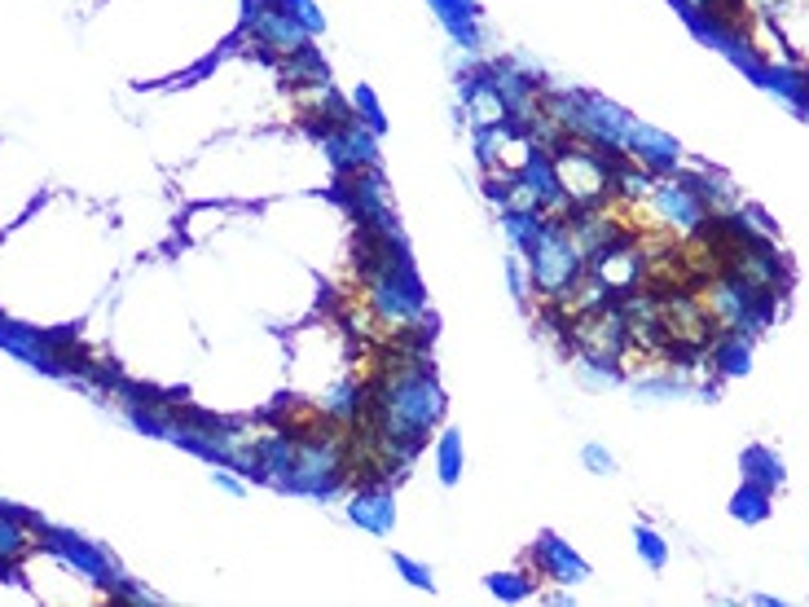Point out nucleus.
Returning <instances> with one entry per match:
<instances>
[{"instance_id":"1","label":"nucleus","mask_w":809,"mask_h":607,"mask_svg":"<svg viewBox=\"0 0 809 607\" xmlns=\"http://www.w3.org/2000/svg\"><path fill=\"white\" fill-rule=\"evenodd\" d=\"M524 260H528L533 291L546 295V300L559 295V291H568V286L581 278V269H586L581 251H577L572 238H568V224L555 220V216L542 220V233H537V242L524 251Z\"/></svg>"},{"instance_id":"2","label":"nucleus","mask_w":809,"mask_h":607,"mask_svg":"<svg viewBox=\"0 0 809 607\" xmlns=\"http://www.w3.org/2000/svg\"><path fill=\"white\" fill-rule=\"evenodd\" d=\"M322 150H326V159L335 164V177L361 172V168H379V133H375L361 115H353V119H344L335 133H326V137H322Z\"/></svg>"},{"instance_id":"3","label":"nucleus","mask_w":809,"mask_h":607,"mask_svg":"<svg viewBox=\"0 0 809 607\" xmlns=\"http://www.w3.org/2000/svg\"><path fill=\"white\" fill-rule=\"evenodd\" d=\"M440 18L449 44L462 57H484V27H480V0H427Z\"/></svg>"},{"instance_id":"4","label":"nucleus","mask_w":809,"mask_h":607,"mask_svg":"<svg viewBox=\"0 0 809 607\" xmlns=\"http://www.w3.org/2000/svg\"><path fill=\"white\" fill-rule=\"evenodd\" d=\"M624 150H629V159H633L638 168H647V172H655V177L682 172V146H677L669 133H660V128H651V124H642V119L629 124Z\"/></svg>"},{"instance_id":"5","label":"nucleus","mask_w":809,"mask_h":607,"mask_svg":"<svg viewBox=\"0 0 809 607\" xmlns=\"http://www.w3.org/2000/svg\"><path fill=\"white\" fill-rule=\"evenodd\" d=\"M533 564H537V577L542 582H559V586H581L590 577V564L572 546H564L559 537H550V533L533 546Z\"/></svg>"},{"instance_id":"6","label":"nucleus","mask_w":809,"mask_h":607,"mask_svg":"<svg viewBox=\"0 0 809 607\" xmlns=\"http://www.w3.org/2000/svg\"><path fill=\"white\" fill-rule=\"evenodd\" d=\"M348 520L375 537H388L392 524H397V502H392V484H361L353 506H348Z\"/></svg>"},{"instance_id":"7","label":"nucleus","mask_w":809,"mask_h":607,"mask_svg":"<svg viewBox=\"0 0 809 607\" xmlns=\"http://www.w3.org/2000/svg\"><path fill=\"white\" fill-rule=\"evenodd\" d=\"M277 71H282L286 88H295V93H308V88H322V84H330V62H326V57H322L313 44L295 49L291 57H282V62H277Z\"/></svg>"},{"instance_id":"8","label":"nucleus","mask_w":809,"mask_h":607,"mask_svg":"<svg viewBox=\"0 0 809 607\" xmlns=\"http://www.w3.org/2000/svg\"><path fill=\"white\" fill-rule=\"evenodd\" d=\"M462 436L458 431H444L440 436V444H435V471H440V480L444 484H458L462 480Z\"/></svg>"},{"instance_id":"9","label":"nucleus","mask_w":809,"mask_h":607,"mask_svg":"<svg viewBox=\"0 0 809 607\" xmlns=\"http://www.w3.org/2000/svg\"><path fill=\"white\" fill-rule=\"evenodd\" d=\"M277 9H282L286 18H295L308 35H322V31H326V13H322L313 0H277Z\"/></svg>"},{"instance_id":"10","label":"nucleus","mask_w":809,"mask_h":607,"mask_svg":"<svg viewBox=\"0 0 809 607\" xmlns=\"http://www.w3.org/2000/svg\"><path fill=\"white\" fill-rule=\"evenodd\" d=\"M353 106H357V115H361L379 137L388 133V111L379 106V97H375V88H370V84H361V88L353 93Z\"/></svg>"},{"instance_id":"11","label":"nucleus","mask_w":809,"mask_h":607,"mask_svg":"<svg viewBox=\"0 0 809 607\" xmlns=\"http://www.w3.org/2000/svg\"><path fill=\"white\" fill-rule=\"evenodd\" d=\"M633 542H638L642 564H651V568H664V564H669V546H664V537H660V533H651L647 524H638V528H633Z\"/></svg>"},{"instance_id":"12","label":"nucleus","mask_w":809,"mask_h":607,"mask_svg":"<svg viewBox=\"0 0 809 607\" xmlns=\"http://www.w3.org/2000/svg\"><path fill=\"white\" fill-rule=\"evenodd\" d=\"M633 393H638V397L664 401V397H691V384H686V379H638Z\"/></svg>"},{"instance_id":"13","label":"nucleus","mask_w":809,"mask_h":607,"mask_svg":"<svg viewBox=\"0 0 809 607\" xmlns=\"http://www.w3.org/2000/svg\"><path fill=\"white\" fill-rule=\"evenodd\" d=\"M488 590L497 595V599H511V604H519V599H528L533 595V582H524V577H506V573H497V577H488Z\"/></svg>"},{"instance_id":"14","label":"nucleus","mask_w":809,"mask_h":607,"mask_svg":"<svg viewBox=\"0 0 809 607\" xmlns=\"http://www.w3.org/2000/svg\"><path fill=\"white\" fill-rule=\"evenodd\" d=\"M392 564L401 568V577L409 586H418V590H435V577H431V568L427 564H418V559H409V555H392Z\"/></svg>"},{"instance_id":"15","label":"nucleus","mask_w":809,"mask_h":607,"mask_svg":"<svg viewBox=\"0 0 809 607\" xmlns=\"http://www.w3.org/2000/svg\"><path fill=\"white\" fill-rule=\"evenodd\" d=\"M581 462H586L590 471H599V475H611V471H616V458L607 453L603 444H586V449H581Z\"/></svg>"},{"instance_id":"16","label":"nucleus","mask_w":809,"mask_h":607,"mask_svg":"<svg viewBox=\"0 0 809 607\" xmlns=\"http://www.w3.org/2000/svg\"><path fill=\"white\" fill-rule=\"evenodd\" d=\"M506 286H511V295H515V300H524V295H528V278H524V264H519V260H511V264H506Z\"/></svg>"},{"instance_id":"17","label":"nucleus","mask_w":809,"mask_h":607,"mask_svg":"<svg viewBox=\"0 0 809 607\" xmlns=\"http://www.w3.org/2000/svg\"><path fill=\"white\" fill-rule=\"evenodd\" d=\"M216 484H220L224 493H233V498H242V493H246V484L233 475V467H229V471H216Z\"/></svg>"}]
</instances>
